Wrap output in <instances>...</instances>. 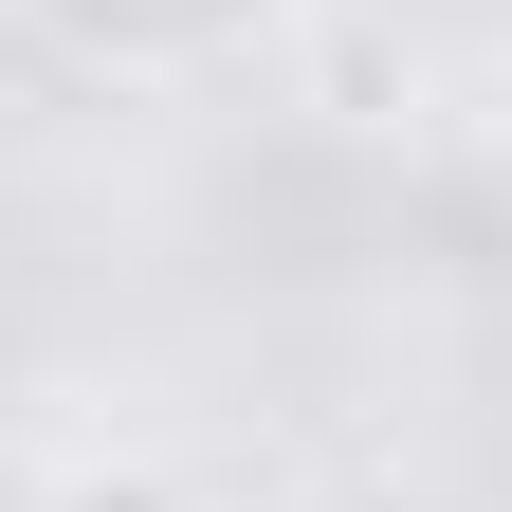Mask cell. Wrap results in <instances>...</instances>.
<instances>
[{"instance_id":"6da1fadb","label":"cell","mask_w":512,"mask_h":512,"mask_svg":"<svg viewBox=\"0 0 512 512\" xmlns=\"http://www.w3.org/2000/svg\"><path fill=\"white\" fill-rule=\"evenodd\" d=\"M55 74H92V92H220V74H256L311 0H0Z\"/></svg>"},{"instance_id":"7a4b0ae2","label":"cell","mask_w":512,"mask_h":512,"mask_svg":"<svg viewBox=\"0 0 512 512\" xmlns=\"http://www.w3.org/2000/svg\"><path fill=\"white\" fill-rule=\"evenodd\" d=\"M37 512H220V494H202V476H165V458H74Z\"/></svg>"},{"instance_id":"3957f363","label":"cell","mask_w":512,"mask_h":512,"mask_svg":"<svg viewBox=\"0 0 512 512\" xmlns=\"http://www.w3.org/2000/svg\"><path fill=\"white\" fill-rule=\"evenodd\" d=\"M476 183L512 202V55H494V92H476Z\"/></svg>"},{"instance_id":"277c9868","label":"cell","mask_w":512,"mask_h":512,"mask_svg":"<svg viewBox=\"0 0 512 512\" xmlns=\"http://www.w3.org/2000/svg\"><path fill=\"white\" fill-rule=\"evenodd\" d=\"M220 512H348V494H293V476H275V494H220Z\"/></svg>"}]
</instances>
